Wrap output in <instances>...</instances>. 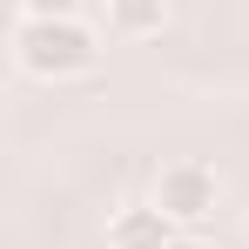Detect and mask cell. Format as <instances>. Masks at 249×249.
Masks as SVG:
<instances>
[{
	"instance_id": "6da1fadb",
	"label": "cell",
	"mask_w": 249,
	"mask_h": 249,
	"mask_svg": "<svg viewBox=\"0 0 249 249\" xmlns=\"http://www.w3.org/2000/svg\"><path fill=\"white\" fill-rule=\"evenodd\" d=\"M14 61L34 81H81L101 68V27H88L81 14L68 20H14Z\"/></svg>"
},
{
	"instance_id": "7a4b0ae2",
	"label": "cell",
	"mask_w": 249,
	"mask_h": 249,
	"mask_svg": "<svg viewBox=\"0 0 249 249\" xmlns=\"http://www.w3.org/2000/svg\"><path fill=\"white\" fill-rule=\"evenodd\" d=\"M148 202L162 209L175 229H202L209 215H215V202H222V175L209 162H196V155H182V162H168L155 175V196Z\"/></svg>"
},
{
	"instance_id": "3957f363",
	"label": "cell",
	"mask_w": 249,
	"mask_h": 249,
	"mask_svg": "<svg viewBox=\"0 0 249 249\" xmlns=\"http://www.w3.org/2000/svg\"><path fill=\"white\" fill-rule=\"evenodd\" d=\"M175 236H182V229H175L155 202H128V209L108 215V249H168Z\"/></svg>"
},
{
	"instance_id": "277c9868",
	"label": "cell",
	"mask_w": 249,
	"mask_h": 249,
	"mask_svg": "<svg viewBox=\"0 0 249 249\" xmlns=\"http://www.w3.org/2000/svg\"><path fill=\"white\" fill-rule=\"evenodd\" d=\"M108 27L142 41V34H162L168 27V0H108Z\"/></svg>"
},
{
	"instance_id": "5b68a950",
	"label": "cell",
	"mask_w": 249,
	"mask_h": 249,
	"mask_svg": "<svg viewBox=\"0 0 249 249\" xmlns=\"http://www.w3.org/2000/svg\"><path fill=\"white\" fill-rule=\"evenodd\" d=\"M81 14V0H20V20H68Z\"/></svg>"
},
{
	"instance_id": "8992f818",
	"label": "cell",
	"mask_w": 249,
	"mask_h": 249,
	"mask_svg": "<svg viewBox=\"0 0 249 249\" xmlns=\"http://www.w3.org/2000/svg\"><path fill=\"white\" fill-rule=\"evenodd\" d=\"M168 249H215V243H209L202 229H182V236H175V243H168Z\"/></svg>"
}]
</instances>
